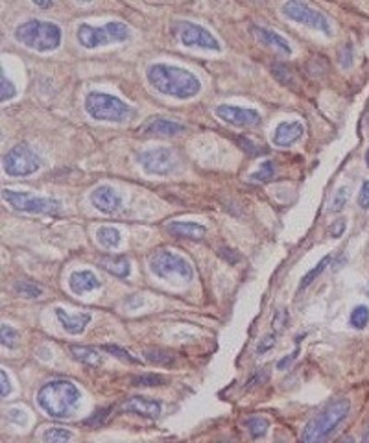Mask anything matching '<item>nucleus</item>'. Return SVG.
Wrapping results in <instances>:
<instances>
[{
  "label": "nucleus",
  "mask_w": 369,
  "mask_h": 443,
  "mask_svg": "<svg viewBox=\"0 0 369 443\" xmlns=\"http://www.w3.org/2000/svg\"><path fill=\"white\" fill-rule=\"evenodd\" d=\"M146 78L157 93L173 96L178 100L194 98L202 91V82L191 70L173 67V65H164V63L150 65L146 70Z\"/></svg>",
  "instance_id": "obj_1"
},
{
  "label": "nucleus",
  "mask_w": 369,
  "mask_h": 443,
  "mask_svg": "<svg viewBox=\"0 0 369 443\" xmlns=\"http://www.w3.org/2000/svg\"><path fill=\"white\" fill-rule=\"evenodd\" d=\"M82 392L70 381L46 382L37 393V403L54 420H67L76 412Z\"/></svg>",
  "instance_id": "obj_2"
},
{
  "label": "nucleus",
  "mask_w": 369,
  "mask_h": 443,
  "mask_svg": "<svg viewBox=\"0 0 369 443\" xmlns=\"http://www.w3.org/2000/svg\"><path fill=\"white\" fill-rule=\"evenodd\" d=\"M349 412H351V401L346 397L336 399L308 421L301 432V440L305 443L323 442L347 420Z\"/></svg>",
  "instance_id": "obj_3"
},
{
  "label": "nucleus",
  "mask_w": 369,
  "mask_h": 443,
  "mask_svg": "<svg viewBox=\"0 0 369 443\" xmlns=\"http://www.w3.org/2000/svg\"><path fill=\"white\" fill-rule=\"evenodd\" d=\"M62 28L48 21H28L15 30V39L30 50L50 52L62 45Z\"/></svg>",
  "instance_id": "obj_4"
},
{
  "label": "nucleus",
  "mask_w": 369,
  "mask_h": 443,
  "mask_svg": "<svg viewBox=\"0 0 369 443\" xmlns=\"http://www.w3.org/2000/svg\"><path fill=\"white\" fill-rule=\"evenodd\" d=\"M151 274L159 279L173 281V283H191L194 279V270L184 257L168 249H157L150 257Z\"/></svg>",
  "instance_id": "obj_5"
},
{
  "label": "nucleus",
  "mask_w": 369,
  "mask_h": 443,
  "mask_svg": "<svg viewBox=\"0 0 369 443\" xmlns=\"http://www.w3.org/2000/svg\"><path fill=\"white\" fill-rule=\"evenodd\" d=\"M85 111L91 118L102 120V122H124L131 117V107L120 98L107 93L93 91L85 96Z\"/></svg>",
  "instance_id": "obj_6"
},
{
  "label": "nucleus",
  "mask_w": 369,
  "mask_h": 443,
  "mask_svg": "<svg viewBox=\"0 0 369 443\" xmlns=\"http://www.w3.org/2000/svg\"><path fill=\"white\" fill-rule=\"evenodd\" d=\"M78 43L84 48H98V46L109 45V43H122L129 39V28L124 23L113 21L104 26H91V24H79L76 32Z\"/></svg>",
  "instance_id": "obj_7"
},
{
  "label": "nucleus",
  "mask_w": 369,
  "mask_h": 443,
  "mask_svg": "<svg viewBox=\"0 0 369 443\" xmlns=\"http://www.w3.org/2000/svg\"><path fill=\"white\" fill-rule=\"evenodd\" d=\"M281 12L285 17H288L294 23H299L303 26H308V28L318 30V32H323L325 35H332V28H330L329 19L325 17L323 13L314 10L312 6H308L307 2L303 0H286Z\"/></svg>",
  "instance_id": "obj_8"
},
{
  "label": "nucleus",
  "mask_w": 369,
  "mask_h": 443,
  "mask_svg": "<svg viewBox=\"0 0 369 443\" xmlns=\"http://www.w3.org/2000/svg\"><path fill=\"white\" fill-rule=\"evenodd\" d=\"M41 169V158L26 144L13 146L4 155V172L13 178L35 174Z\"/></svg>",
  "instance_id": "obj_9"
},
{
  "label": "nucleus",
  "mask_w": 369,
  "mask_h": 443,
  "mask_svg": "<svg viewBox=\"0 0 369 443\" xmlns=\"http://www.w3.org/2000/svg\"><path fill=\"white\" fill-rule=\"evenodd\" d=\"M2 198L6 200L13 209L23 211V213L30 214H56L59 211V202H54L50 198H41L30 192H19L4 189L2 191Z\"/></svg>",
  "instance_id": "obj_10"
},
{
  "label": "nucleus",
  "mask_w": 369,
  "mask_h": 443,
  "mask_svg": "<svg viewBox=\"0 0 369 443\" xmlns=\"http://www.w3.org/2000/svg\"><path fill=\"white\" fill-rule=\"evenodd\" d=\"M173 32L179 37V41L189 48H203V50H216L218 52L220 41L214 37L209 30L191 21H179L173 24Z\"/></svg>",
  "instance_id": "obj_11"
},
{
  "label": "nucleus",
  "mask_w": 369,
  "mask_h": 443,
  "mask_svg": "<svg viewBox=\"0 0 369 443\" xmlns=\"http://www.w3.org/2000/svg\"><path fill=\"white\" fill-rule=\"evenodd\" d=\"M140 167L153 176H168L178 169V159L170 148H151L139 155Z\"/></svg>",
  "instance_id": "obj_12"
},
{
  "label": "nucleus",
  "mask_w": 369,
  "mask_h": 443,
  "mask_svg": "<svg viewBox=\"0 0 369 443\" xmlns=\"http://www.w3.org/2000/svg\"><path fill=\"white\" fill-rule=\"evenodd\" d=\"M216 115L227 124H231V126H236V128H253V126L261 124L258 111L247 109V107H236L224 104V106L216 107Z\"/></svg>",
  "instance_id": "obj_13"
},
{
  "label": "nucleus",
  "mask_w": 369,
  "mask_h": 443,
  "mask_svg": "<svg viewBox=\"0 0 369 443\" xmlns=\"http://www.w3.org/2000/svg\"><path fill=\"white\" fill-rule=\"evenodd\" d=\"M91 202H93V205H95L100 213L111 214L120 209L122 198H120V194H118L113 187L100 185L91 192Z\"/></svg>",
  "instance_id": "obj_14"
},
{
  "label": "nucleus",
  "mask_w": 369,
  "mask_h": 443,
  "mask_svg": "<svg viewBox=\"0 0 369 443\" xmlns=\"http://www.w3.org/2000/svg\"><path fill=\"white\" fill-rule=\"evenodd\" d=\"M124 412H131V414L142 415L148 420H155L161 414V403L151 397H142V395H133V397L126 399L120 406Z\"/></svg>",
  "instance_id": "obj_15"
},
{
  "label": "nucleus",
  "mask_w": 369,
  "mask_h": 443,
  "mask_svg": "<svg viewBox=\"0 0 369 443\" xmlns=\"http://www.w3.org/2000/svg\"><path fill=\"white\" fill-rule=\"evenodd\" d=\"M303 133H305V128H303L301 122L297 120H292V122H281L277 128L274 129V135H272V140H274L275 146L279 148H288L294 142L301 139Z\"/></svg>",
  "instance_id": "obj_16"
},
{
  "label": "nucleus",
  "mask_w": 369,
  "mask_h": 443,
  "mask_svg": "<svg viewBox=\"0 0 369 443\" xmlns=\"http://www.w3.org/2000/svg\"><path fill=\"white\" fill-rule=\"evenodd\" d=\"M183 124L176 122V120H168V118H153L142 128L144 135H155V137H176V135L183 133Z\"/></svg>",
  "instance_id": "obj_17"
},
{
  "label": "nucleus",
  "mask_w": 369,
  "mask_h": 443,
  "mask_svg": "<svg viewBox=\"0 0 369 443\" xmlns=\"http://www.w3.org/2000/svg\"><path fill=\"white\" fill-rule=\"evenodd\" d=\"M167 229L176 238H189V241H202L207 233L205 225L196 222H170Z\"/></svg>",
  "instance_id": "obj_18"
},
{
  "label": "nucleus",
  "mask_w": 369,
  "mask_h": 443,
  "mask_svg": "<svg viewBox=\"0 0 369 443\" xmlns=\"http://www.w3.org/2000/svg\"><path fill=\"white\" fill-rule=\"evenodd\" d=\"M68 286H70V290L74 294H78V296H84L87 292L95 290L100 286V281L96 277L93 272L89 270H78V272H73L70 277H68Z\"/></svg>",
  "instance_id": "obj_19"
},
{
  "label": "nucleus",
  "mask_w": 369,
  "mask_h": 443,
  "mask_svg": "<svg viewBox=\"0 0 369 443\" xmlns=\"http://www.w3.org/2000/svg\"><path fill=\"white\" fill-rule=\"evenodd\" d=\"M56 316L63 329L70 334H82L91 323V314L84 312V314H68L63 309H56Z\"/></svg>",
  "instance_id": "obj_20"
},
{
  "label": "nucleus",
  "mask_w": 369,
  "mask_h": 443,
  "mask_svg": "<svg viewBox=\"0 0 369 443\" xmlns=\"http://www.w3.org/2000/svg\"><path fill=\"white\" fill-rule=\"evenodd\" d=\"M253 32H255L257 39L261 41L263 45L272 46V48H277V50H279L281 54H285V56H290L292 54L290 43H288V41L283 37V35H279L277 32H274V30L263 28V26H255V28H253Z\"/></svg>",
  "instance_id": "obj_21"
},
{
  "label": "nucleus",
  "mask_w": 369,
  "mask_h": 443,
  "mask_svg": "<svg viewBox=\"0 0 369 443\" xmlns=\"http://www.w3.org/2000/svg\"><path fill=\"white\" fill-rule=\"evenodd\" d=\"M98 264L106 270L107 274L120 277V279L128 277L129 272H131L129 261L124 255H102V257H98Z\"/></svg>",
  "instance_id": "obj_22"
},
{
  "label": "nucleus",
  "mask_w": 369,
  "mask_h": 443,
  "mask_svg": "<svg viewBox=\"0 0 369 443\" xmlns=\"http://www.w3.org/2000/svg\"><path fill=\"white\" fill-rule=\"evenodd\" d=\"M70 355H73L74 360H78L84 366H89V368H98L102 366L104 359L102 355L93 348H85V346H70Z\"/></svg>",
  "instance_id": "obj_23"
},
{
  "label": "nucleus",
  "mask_w": 369,
  "mask_h": 443,
  "mask_svg": "<svg viewBox=\"0 0 369 443\" xmlns=\"http://www.w3.org/2000/svg\"><path fill=\"white\" fill-rule=\"evenodd\" d=\"M96 238H98V242H100L102 246L106 247V249H115V247L120 246V242H122L120 231L111 227V225L98 227V231H96Z\"/></svg>",
  "instance_id": "obj_24"
},
{
  "label": "nucleus",
  "mask_w": 369,
  "mask_h": 443,
  "mask_svg": "<svg viewBox=\"0 0 369 443\" xmlns=\"http://www.w3.org/2000/svg\"><path fill=\"white\" fill-rule=\"evenodd\" d=\"M144 359L155 366H172L176 362V355L168 349L148 348L144 349Z\"/></svg>",
  "instance_id": "obj_25"
},
{
  "label": "nucleus",
  "mask_w": 369,
  "mask_h": 443,
  "mask_svg": "<svg viewBox=\"0 0 369 443\" xmlns=\"http://www.w3.org/2000/svg\"><path fill=\"white\" fill-rule=\"evenodd\" d=\"M246 426L247 431H249V434H252V437H263L264 434L268 432L269 423L263 415H253V417H249V420L246 421Z\"/></svg>",
  "instance_id": "obj_26"
},
{
  "label": "nucleus",
  "mask_w": 369,
  "mask_h": 443,
  "mask_svg": "<svg viewBox=\"0 0 369 443\" xmlns=\"http://www.w3.org/2000/svg\"><path fill=\"white\" fill-rule=\"evenodd\" d=\"M167 382V379L162 375H157V373H142V375H137L131 379V384L137 388L144 386V388H151V386H162Z\"/></svg>",
  "instance_id": "obj_27"
},
{
  "label": "nucleus",
  "mask_w": 369,
  "mask_h": 443,
  "mask_svg": "<svg viewBox=\"0 0 369 443\" xmlns=\"http://www.w3.org/2000/svg\"><path fill=\"white\" fill-rule=\"evenodd\" d=\"M329 263H330V257H329V255H327V257L321 258V261H319V263H318V266H314V268L310 270V272H308V274L305 275V277H303L301 283H299V292L305 290L307 286L312 285L314 281L318 279L319 275L323 274V270L327 268V264H329Z\"/></svg>",
  "instance_id": "obj_28"
},
{
  "label": "nucleus",
  "mask_w": 369,
  "mask_h": 443,
  "mask_svg": "<svg viewBox=\"0 0 369 443\" xmlns=\"http://www.w3.org/2000/svg\"><path fill=\"white\" fill-rule=\"evenodd\" d=\"M275 170H277V167H275L274 161H264V163L261 164V169H258L257 172H253L249 178H252V181H255V183H266V181H269L274 178Z\"/></svg>",
  "instance_id": "obj_29"
},
{
  "label": "nucleus",
  "mask_w": 369,
  "mask_h": 443,
  "mask_svg": "<svg viewBox=\"0 0 369 443\" xmlns=\"http://www.w3.org/2000/svg\"><path fill=\"white\" fill-rule=\"evenodd\" d=\"M15 290L17 294L24 296V298H41L43 288L39 285H35L32 281H17L15 283Z\"/></svg>",
  "instance_id": "obj_30"
},
{
  "label": "nucleus",
  "mask_w": 369,
  "mask_h": 443,
  "mask_svg": "<svg viewBox=\"0 0 369 443\" xmlns=\"http://www.w3.org/2000/svg\"><path fill=\"white\" fill-rule=\"evenodd\" d=\"M349 321H351V326L354 327V329H363V327L369 323V309L368 307H366V305H358V307H354L351 312V318H349Z\"/></svg>",
  "instance_id": "obj_31"
},
{
  "label": "nucleus",
  "mask_w": 369,
  "mask_h": 443,
  "mask_svg": "<svg viewBox=\"0 0 369 443\" xmlns=\"http://www.w3.org/2000/svg\"><path fill=\"white\" fill-rule=\"evenodd\" d=\"M73 440V434L67 431V428H59V426H54V428H48V431L43 434V442L46 443H59V442H68Z\"/></svg>",
  "instance_id": "obj_32"
},
{
  "label": "nucleus",
  "mask_w": 369,
  "mask_h": 443,
  "mask_svg": "<svg viewBox=\"0 0 369 443\" xmlns=\"http://www.w3.org/2000/svg\"><path fill=\"white\" fill-rule=\"evenodd\" d=\"M104 351H107V353L113 355V357H117V359H120L122 362H128V364H139L140 362V360L135 359L133 355L129 353V351L118 348V346H115V343H106V346H104Z\"/></svg>",
  "instance_id": "obj_33"
},
{
  "label": "nucleus",
  "mask_w": 369,
  "mask_h": 443,
  "mask_svg": "<svg viewBox=\"0 0 369 443\" xmlns=\"http://www.w3.org/2000/svg\"><path fill=\"white\" fill-rule=\"evenodd\" d=\"M0 340H2V346H6V348H15L19 340V332L15 331L12 326L2 323V326H0Z\"/></svg>",
  "instance_id": "obj_34"
},
{
  "label": "nucleus",
  "mask_w": 369,
  "mask_h": 443,
  "mask_svg": "<svg viewBox=\"0 0 369 443\" xmlns=\"http://www.w3.org/2000/svg\"><path fill=\"white\" fill-rule=\"evenodd\" d=\"M272 73H274V76L277 79H279L281 84L286 85V87H294V74H292V70L286 65H275L274 68H272Z\"/></svg>",
  "instance_id": "obj_35"
},
{
  "label": "nucleus",
  "mask_w": 369,
  "mask_h": 443,
  "mask_svg": "<svg viewBox=\"0 0 369 443\" xmlns=\"http://www.w3.org/2000/svg\"><path fill=\"white\" fill-rule=\"evenodd\" d=\"M347 200H349V191H347L346 187H341L338 189V192L332 198V203H330V211H334V213H340L341 209L347 205Z\"/></svg>",
  "instance_id": "obj_36"
},
{
  "label": "nucleus",
  "mask_w": 369,
  "mask_h": 443,
  "mask_svg": "<svg viewBox=\"0 0 369 443\" xmlns=\"http://www.w3.org/2000/svg\"><path fill=\"white\" fill-rule=\"evenodd\" d=\"M0 85H2V93H0V100L8 102L12 100L13 96H15V85L6 78V74L2 70V76H0Z\"/></svg>",
  "instance_id": "obj_37"
},
{
  "label": "nucleus",
  "mask_w": 369,
  "mask_h": 443,
  "mask_svg": "<svg viewBox=\"0 0 369 443\" xmlns=\"http://www.w3.org/2000/svg\"><path fill=\"white\" fill-rule=\"evenodd\" d=\"M338 62H340L341 68H349L352 65V46L349 43L341 46L340 54H338Z\"/></svg>",
  "instance_id": "obj_38"
},
{
  "label": "nucleus",
  "mask_w": 369,
  "mask_h": 443,
  "mask_svg": "<svg viewBox=\"0 0 369 443\" xmlns=\"http://www.w3.org/2000/svg\"><path fill=\"white\" fill-rule=\"evenodd\" d=\"M275 340H277V332H269V334H266V337L258 342L257 355H263L266 353V351H269V349L275 346Z\"/></svg>",
  "instance_id": "obj_39"
},
{
  "label": "nucleus",
  "mask_w": 369,
  "mask_h": 443,
  "mask_svg": "<svg viewBox=\"0 0 369 443\" xmlns=\"http://www.w3.org/2000/svg\"><path fill=\"white\" fill-rule=\"evenodd\" d=\"M109 414H111V408H102L98 410L91 420L85 421V423H87V425H102V423L109 417Z\"/></svg>",
  "instance_id": "obj_40"
},
{
  "label": "nucleus",
  "mask_w": 369,
  "mask_h": 443,
  "mask_svg": "<svg viewBox=\"0 0 369 443\" xmlns=\"http://www.w3.org/2000/svg\"><path fill=\"white\" fill-rule=\"evenodd\" d=\"M238 144H240L242 150L249 153V155H261V153H264V150H258V146L253 144L249 139H242L240 137V139H238Z\"/></svg>",
  "instance_id": "obj_41"
},
{
  "label": "nucleus",
  "mask_w": 369,
  "mask_h": 443,
  "mask_svg": "<svg viewBox=\"0 0 369 443\" xmlns=\"http://www.w3.org/2000/svg\"><path fill=\"white\" fill-rule=\"evenodd\" d=\"M266 379H268V373H266V371H264V370L255 371V373L252 375V379L247 381V390H249V388H253V386H261V384H263V382L266 381Z\"/></svg>",
  "instance_id": "obj_42"
},
{
  "label": "nucleus",
  "mask_w": 369,
  "mask_h": 443,
  "mask_svg": "<svg viewBox=\"0 0 369 443\" xmlns=\"http://www.w3.org/2000/svg\"><path fill=\"white\" fill-rule=\"evenodd\" d=\"M358 205L362 209L369 207V181H363L362 189H360V194H358Z\"/></svg>",
  "instance_id": "obj_43"
},
{
  "label": "nucleus",
  "mask_w": 369,
  "mask_h": 443,
  "mask_svg": "<svg viewBox=\"0 0 369 443\" xmlns=\"http://www.w3.org/2000/svg\"><path fill=\"white\" fill-rule=\"evenodd\" d=\"M220 257L225 258L229 264H236L238 263V253L235 252V249H229V247H220Z\"/></svg>",
  "instance_id": "obj_44"
},
{
  "label": "nucleus",
  "mask_w": 369,
  "mask_h": 443,
  "mask_svg": "<svg viewBox=\"0 0 369 443\" xmlns=\"http://www.w3.org/2000/svg\"><path fill=\"white\" fill-rule=\"evenodd\" d=\"M343 231H346V220H336L330 225V235L334 236V238H340L343 235Z\"/></svg>",
  "instance_id": "obj_45"
},
{
  "label": "nucleus",
  "mask_w": 369,
  "mask_h": 443,
  "mask_svg": "<svg viewBox=\"0 0 369 443\" xmlns=\"http://www.w3.org/2000/svg\"><path fill=\"white\" fill-rule=\"evenodd\" d=\"M0 379H2V392L0 395L6 399L10 393H12V384H10V379H8V373L4 370L0 371Z\"/></svg>",
  "instance_id": "obj_46"
},
{
  "label": "nucleus",
  "mask_w": 369,
  "mask_h": 443,
  "mask_svg": "<svg viewBox=\"0 0 369 443\" xmlns=\"http://www.w3.org/2000/svg\"><path fill=\"white\" fill-rule=\"evenodd\" d=\"M296 357H297V351H296V353H292L290 357H285V359L281 360L279 364H277V370H285L286 366H290V364H292V360L296 359Z\"/></svg>",
  "instance_id": "obj_47"
},
{
  "label": "nucleus",
  "mask_w": 369,
  "mask_h": 443,
  "mask_svg": "<svg viewBox=\"0 0 369 443\" xmlns=\"http://www.w3.org/2000/svg\"><path fill=\"white\" fill-rule=\"evenodd\" d=\"M32 2H34L37 8H41V10H48V8L54 4V0H32Z\"/></svg>",
  "instance_id": "obj_48"
},
{
  "label": "nucleus",
  "mask_w": 369,
  "mask_h": 443,
  "mask_svg": "<svg viewBox=\"0 0 369 443\" xmlns=\"http://www.w3.org/2000/svg\"><path fill=\"white\" fill-rule=\"evenodd\" d=\"M363 442L369 443V425H368V431H366V434H363Z\"/></svg>",
  "instance_id": "obj_49"
},
{
  "label": "nucleus",
  "mask_w": 369,
  "mask_h": 443,
  "mask_svg": "<svg viewBox=\"0 0 369 443\" xmlns=\"http://www.w3.org/2000/svg\"><path fill=\"white\" fill-rule=\"evenodd\" d=\"M366 163H368V167H369V150H368V153H366Z\"/></svg>",
  "instance_id": "obj_50"
},
{
  "label": "nucleus",
  "mask_w": 369,
  "mask_h": 443,
  "mask_svg": "<svg viewBox=\"0 0 369 443\" xmlns=\"http://www.w3.org/2000/svg\"><path fill=\"white\" fill-rule=\"evenodd\" d=\"M78 2H85L87 4V2H93V0H78Z\"/></svg>",
  "instance_id": "obj_51"
}]
</instances>
